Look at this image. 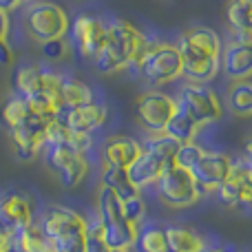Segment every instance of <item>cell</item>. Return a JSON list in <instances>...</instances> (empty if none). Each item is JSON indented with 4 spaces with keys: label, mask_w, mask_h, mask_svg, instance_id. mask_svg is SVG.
Listing matches in <instances>:
<instances>
[{
    "label": "cell",
    "mask_w": 252,
    "mask_h": 252,
    "mask_svg": "<svg viewBox=\"0 0 252 252\" xmlns=\"http://www.w3.org/2000/svg\"><path fill=\"white\" fill-rule=\"evenodd\" d=\"M219 201L230 208H248L252 204V175L248 161H237L230 166V173L217 188Z\"/></svg>",
    "instance_id": "obj_9"
},
{
    "label": "cell",
    "mask_w": 252,
    "mask_h": 252,
    "mask_svg": "<svg viewBox=\"0 0 252 252\" xmlns=\"http://www.w3.org/2000/svg\"><path fill=\"white\" fill-rule=\"evenodd\" d=\"M166 235V250L168 252H201L206 248L204 237L197 235L190 228L173 226L164 230Z\"/></svg>",
    "instance_id": "obj_20"
},
{
    "label": "cell",
    "mask_w": 252,
    "mask_h": 252,
    "mask_svg": "<svg viewBox=\"0 0 252 252\" xmlns=\"http://www.w3.org/2000/svg\"><path fill=\"white\" fill-rule=\"evenodd\" d=\"M51 246L56 252H84V248H87V226L64 232L56 241H51Z\"/></svg>",
    "instance_id": "obj_31"
},
{
    "label": "cell",
    "mask_w": 252,
    "mask_h": 252,
    "mask_svg": "<svg viewBox=\"0 0 252 252\" xmlns=\"http://www.w3.org/2000/svg\"><path fill=\"white\" fill-rule=\"evenodd\" d=\"M228 109L239 118H248L252 113V84L250 80H235L228 89Z\"/></svg>",
    "instance_id": "obj_25"
},
{
    "label": "cell",
    "mask_w": 252,
    "mask_h": 252,
    "mask_svg": "<svg viewBox=\"0 0 252 252\" xmlns=\"http://www.w3.org/2000/svg\"><path fill=\"white\" fill-rule=\"evenodd\" d=\"M27 115H29V109H27L25 97L13 95V97H9L2 104V109H0V124L7 130H13L25 124Z\"/></svg>",
    "instance_id": "obj_28"
},
{
    "label": "cell",
    "mask_w": 252,
    "mask_h": 252,
    "mask_svg": "<svg viewBox=\"0 0 252 252\" xmlns=\"http://www.w3.org/2000/svg\"><path fill=\"white\" fill-rule=\"evenodd\" d=\"M182 62H199V60H219L221 53V40L217 31L208 27H192L179 35L175 44Z\"/></svg>",
    "instance_id": "obj_8"
},
{
    "label": "cell",
    "mask_w": 252,
    "mask_h": 252,
    "mask_svg": "<svg viewBox=\"0 0 252 252\" xmlns=\"http://www.w3.org/2000/svg\"><path fill=\"white\" fill-rule=\"evenodd\" d=\"M7 35H9V16H7V11L0 9V42L7 40Z\"/></svg>",
    "instance_id": "obj_38"
},
{
    "label": "cell",
    "mask_w": 252,
    "mask_h": 252,
    "mask_svg": "<svg viewBox=\"0 0 252 252\" xmlns=\"http://www.w3.org/2000/svg\"><path fill=\"white\" fill-rule=\"evenodd\" d=\"M135 64L139 69V75L153 87L168 84L182 78V56L177 53L175 44L168 42L146 44Z\"/></svg>",
    "instance_id": "obj_3"
},
{
    "label": "cell",
    "mask_w": 252,
    "mask_h": 252,
    "mask_svg": "<svg viewBox=\"0 0 252 252\" xmlns=\"http://www.w3.org/2000/svg\"><path fill=\"white\" fill-rule=\"evenodd\" d=\"M177 109L182 113H186L197 126H204L210 122H217L223 115V106L219 102L217 93L213 89H208L206 84L188 82L179 89V95L175 100Z\"/></svg>",
    "instance_id": "obj_5"
},
{
    "label": "cell",
    "mask_w": 252,
    "mask_h": 252,
    "mask_svg": "<svg viewBox=\"0 0 252 252\" xmlns=\"http://www.w3.org/2000/svg\"><path fill=\"white\" fill-rule=\"evenodd\" d=\"M102 186L109 188V190L113 192L122 204L142 195V190H137V188L130 184L128 175H126V170H122V168H111V166H104V168H102Z\"/></svg>",
    "instance_id": "obj_21"
},
{
    "label": "cell",
    "mask_w": 252,
    "mask_h": 252,
    "mask_svg": "<svg viewBox=\"0 0 252 252\" xmlns=\"http://www.w3.org/2000/svg\"><path fill=\"white\" fill-rule=\"evenodd\" d=\"M173 166L175 164L170 159H164V157L155 155L153 151L142 146V151L135 157V161L126 168V175H128L130 184H133L137 190H142V188H146V186H155L161 179V175L168 173Z\"/></svg>",
    "instance_id": "obj_12"
},
{
    "label": "cell",
    "mask_w": 252,
    "mask_h": 252,
    "mask_svg": "<svg viewBox=\"0 0 252 252\" xmlns=\"http://www.w3.org/2000/svg\"><path fill=\"white\" fill-rule=\"evenodd\" d=\"M51 120L47 118H38V115H27L25 124L18 126V128L9 130V137H11L13 151L20 157L22 161H29L42 151L44 146V128Z\"/></svg>",
    "instance_id": "obj_11"
},
{
    "label": "cell",
    "mask_w": 252,
    "mask_h": 252,
    "mask_svg": "<svg viewBox=\"0 0 252 252\" xmlns=\"http://www.w3.org/2000/svg\"><path fill=\"white\" fill-rule=\"evenodd\" d=\"M230 166H232V159L228 155L204 151L199 159L192 164L190 175H192V179H195L199 190L213 192V190H217V188L223 184V179L228 177Z\"/></svg>",
    "instance_id": "obj_10"
},
{
    "label": "cell",
    "mask_w": 252,
    "mask_h": 252,
    "mask_svg": "<svg viewBox=\"0 0 252 252\" xmlns=\"http://www.w3.org/2000/svg\"><path fill=\"white\" fill-rule=\"evenodd\" d=\"M40 49H42V56L47 58V60H51V62L62 60V58L66 56V51H69V47H66L64 38H60V40H49V42H42V44H40Z\"/></svg>",
    "instance_id": "obj_36"
},
{
    "label": "cell",
    "mask_w": 252,
    "mask_h": 252,
    "mask_svg": "<svg viewBox=\"0 0 252 252\" xmlns=\"http://www.w3.org/2000/svg\"><path fill=\"white\" fill-rule=\"evenodd\" d=\"M82 226H87V221H84L75 210L62 208V206H53V208H49L47 213L42 215L38 230L42 232V237L51 244V241H56L58 237H62L64 232L73 230V228H82Z\"/></svg>",
    "instance_id": "obj_17"
},
{
    "label": "cell",
    "mask_w": 252,
    "mask_h": 252,
    "mask_svg": "<svg viewBox=\"0 0 252 252\" xmlns=\"http://www.w3.org/2000/svg\"><path fill=\"white\" fill-rule=\"evenodd\" d=\"M97 226H100V235L109 248L128 250L135 246L139 228L126 221L122 215V201L102 186L97 192Z\"/></svg>",
    "instance_id": "obj_2"
},
{
    "label": "cell",
    "mask_w": 252,
    "mask_h": 252,
    "mask_svg": "<svg viewBox=\"0 0 252 252\" xmlns=\"http://www.w3.org/2000/svg\"><path fill=\"white\" fill-rule=\"evenodd\" d=\"M69 31H71L75 49L87 60H93L97 56V51L102 49V44H104L106 29H104V22L97 20V18H91V16L75 18L73 25H69Z\"/></svg>",
    "instance_id": "obj_13"
},
{
    "label": "cell",
    "mask_w": 252,
    "mask_h": 252,
    "mask_svg": "<svg viewBox=\"0 0 252 252\" xmlns=\"http://www.w3.org/2000/svg\"><path fill=\"white\" fill-rule=\"evenodd\" d=\"M201 153H204V148L197 146L195 142L179 144L177 153H175V157H173V164H175V166H179V168L190 170V168H192V164H195V161L201 157Z\"/></svg>",
    "instance_id": "obj_34"
},
{
    "label": "cell",
    "mask_w": 252,
    "mask_h": 252,
    "mask_svg": "<svg viewBox=\"0 0 252 252\" xmlns=\"http://www.w3.org/2000/svg\"><path fill=\"white\" fill-rule=\"evenodd\" d=\"M44 144L47 146H64L71 148L73 153H78V155H84L91 148V135L73 133L58 120H51L47 124V128H44Z\"/></svg>",
    "instance_id": "obj_19"
},
{
    "label": "cell",
    "mask_w": 252,
    "mask_h": 252,
    "mask_svg": "<svg viewBox=\"0 0 252 252\" xmlns=\"http://www.w3.org/2000/svg\"><path fill=\"white\" fill-rule=\"evenodd\" d=\"M104 44L93 58V64L102 75H111L118 71L126 69V66L135 64L139 53L146 47V38L135 29L130 22L122 20V18H113V20L104 22Z\"/></svg>",
    "instance_id": "obj_1"
},
{
    "label": "cell",
    "mask_w": 252,
    "mask_h": 252,
    "mask_svg": "<svg viewBox=\"0 0 252 252\" xmlns=\"http://www.w3.org/2000/svg\"><path fill=\"white\" fill-rule=\"evenodd\" d=\"M252 4L239 2V0H230L226 7V18L230 25L235 40H250V31H252Z\"/></svg>",
    "instance_id": "obj_24"
},
{
    "label": "cell",
    "mask_w": 252,
    "mask_h": 252,
    "mask_svg": "<svg viewBox=\"0 0 252 252\" xmlns=\"http://www.w3.org/2000/svg\"><path fill=\"white\" fill-rule=\"evenodd\" d=\"M197 130H199V126L192 122L186 113H182V111L177 109L173 113V118L168 120V124H166L164 133L168 135V137H173L177 144H188L195 139Z\"/></svg>",
    "instance_id": "obj_27"
},
{
    "label": "cell",
    "mask_w": 252,
    "mask_h": 252,
    "mask_svg": "<svg viewBox=\"0 0 252 252\" xmlns=\"http://www.w3.org/2000/svg\"><path fill=\"white\" fill-rule=\"evenodd\" d=\"M9 237H11V252H47L51 248V244L42 237L35 223L9 232Z\"/></svg>",
    "instance_id": "obj_23"
},
{
    "label": "cell",
    "mask_w": 252,
    "mask_h": 252,
    "mask_svg": "<svg viewBox=\"0 0 252 252\" xmlns=\"http://www.w3.org/2000/svg\"><path fill=\"white\" fill-rule=\"evenodd\" d=\"M122 215H124L126 221H130L133 226L139 228V223H142L144 215H146V204H144L142 195L135 197V199L124 201V204H122Z\"/></svg>",
    "instance_id": "obj_35"
},
{
    "label": "cell",
    "mask_w": 252,
    "mask_h": 252,
    "mask_svg": "<svg viewBox=\"0 0 252 252\" xmlns=\"http://www.w3.org/2000/svg\"><path fill=\"white\" fill-rule=\"evenodd\" d=\"M33 223L31 201L20 192H7L0 197V228L4 232H13Z\"/></svg>",
    "instance_id": "obj_15"
},
{
    "label": "cell",
    "mask_w": 252,
    "mask_h": 252,
    "mask_svg": "<svg viewBox=\"0 0 252 252\" xmlns=\"http://www.w3.org/2000/svg\"><path fill=\"white\" fill-rule=\"evenodd\" d=\"M0 252H11V237L0 228Z\"/></svg>",
    "instance_id": "obj_40"
},
{
    "label": "cell",
    "mask_w": 252,
    "mask_h": 252,
    "mask_svg": "<svg viewBox=\"0 0 252 252\" xmlns=\"http://www.w3.org/2000/svg\"><path fill=\"white\" fill-rule=\"evenodd\" d=\"M157 197L164 206L170 208H190L199 201L201 190L197 188L195 179H192L190 170L173 166L168 173L161 175V179L155 184Z\"/></svg>",
    "instance_id": "obj_6"
},
{
    "label": "cell",
    "mask_w": 252,
    "mask_h": 252,
    "mask_svg": "<svg viewBox=\"0 0 252 252\" xmlns=\"http://www.w3.org/2000/svg\"><path fill=\"white\" fill-rule=\"evenodd\" d=\"M69 16L56 2H33L25 13V29L38 44L60 40L69 31Z\"/></svg>",
    "instance_id": "obj_4"
},
{
    "label": "cell",
    "mask_w": 252,
    "mask_h": 252,
    "mask_svg": "<svg viewBox=\"0 0 252 252\" xmlns=\"http://www.w3.org/2000/svg\"><path fill=\"white\" fill-rule=\"evenodd\" d=\"M0 64H4V66L13 64V51H11V47H9L7 40L0 42Z\"/></svg>",
    "instance_id": "obj_37"
},
{
    "label": "cell",
    "mask_w": 252,
    "mask_h": 252,
    "mask_svg": "<svg viewBox=\"0 0 252 252\" xmlns=\"http://www.w3.org/2000/svg\"><path fill=\"white\" fill-rule=\"evenodd\" d=\"M27 109L31 115L38 118H47V120H56L58 111H60V95L51 91H35L29 97H25Z\"/></svg>",
    "instance_id": "obj_26"
},
{
    "label": "cell",
    "mask_w": 252,
    "mask_h": 252,
    "mask_svg": "<svg viewBox=\"0 0 252 252\" xmlns=\"http://www.w3.org/2000/svg\"><path fill=\"white\" fill-rule=\"evenodd\" d=\"M219 69L230 80H248L252 73V47L250 40H232L219 53Z\"/></svg>",
    "instance_id": "obj_16"
},
{
    "label": "cell",
    "mask_w": 252,
    "mask_h": 252,
    "mask_svg": "<svg viewBox=\"0 0 252 252\" xmlns=\"http://www.w3.org/2000/svg\"><path fill=\"white\" fill-rule=\"evenodd\" d=\"M25 2H31V4H33V2H40V0H25Z\"/></svg>",
    "instance_id": "obj_42"
},
{
    "label": "cell",
    "mask_w": 252,
    "mask_h": 252,
    "mask_svg": "<svg viewBox=\"0 0 252 252\" xmlns=\"http://www.w3.org/2000/svg\"><path fill=\"white\" fill-rule=\"evenodd\" d=\"M56 120L60 124H64L69 130L80 135H91L93 130H97L106 120V106L91 102L84 106H75V109H60L56 115Z\"/></svg>",
    "instance_id": "obj_14"
},
{
    "label": "cell",
    "mask_w": 252,
    "mask_h": 252,
    "mask_svg": "<svg viewBox=\"0 0 252 252\" xmlns=\"http://www.w3.org/2000/svg\"><path fill=\"white\" fill-rule=\"evenodd\" d=\"M58 95H60V109H75V106H84L95 102L91 87H87L84 82H80L75 78H62Z\"/></svg>",
    "instance_id": "obj_22"
},
{
    "label": "cell",
    "mask_w": 252,
    "mask_h": 252,
    "mask_svg": "<svg viewBox=\"0 0 252 252\" xmlns=\"http://www.w3.org/2000/svg\"><path fill=\"white\" fill-rule=\"evenodd\" d=\"M47 252H56V250H53V246H51V248H49V250H47Z\"/></svg>",
    "instance_id": "obj_43"
},
{
    "label": "cell",
    "mask_w": 252,
    "mask_h": 252,
    "mask_svg": "<svg viewBox=\"0 0 252 252\" xmlns=\"http://www.w3.org/2000/svg\"><path fill=\"white\" fill-rule=\"evenodd\" d=\"M177 111V104L170 95L159 91H146L135 100V120L146 133H164L168 120L173 118V113Z\"/></svg>",
    "instance_id": "obj_7"
},
{
    "label": "cell",
    "mask_w": 252,
    "mask_h": 252,
    "mask_svg": "<svg viewBox=\"0 0 252 252\" xmlns=\"http://www.w3.org/2000/svg\"><path fill=\"white\" fill-rule=\"evenodd\" d=\"M87 173H89V164H87V159H84V155H75L73 159H71L69 164L62 166L56 175L64 188H75L82 184V179L87 177Z\"/></svg>",
    "instance_id": "obj_30"
},
{
    "label": "cell",
    "mask_w": 252,
    "mask_h": 252,
    "mask_svg": "<svg viewBox=\"0 0 252 252\" xmlns=\"http://www.w3.org/2000/svg\"><path fill=\"white\" fill-rule=\"evenodd\" d=\"M40 69H42V66H38V64H25L13 71V89H16V95L29 97L31 93L38 91Z\"/></svg>",
    "instance_id": "obj_29"
},
{
    "label": "cell",
    "mask_w": 252,
    "mask_h": 252,
    "mask_svg": "<svg viewBox=\"0 0 252 252\" xmlns=\"http://www.w3.org/2000/svg\"><path fill=\"white\" fill-rule=\"evenodd\" d=\"M144 148H148V151H153L155 155H159V157H164V159H170L173 161V157H175V153H177V148H179V144L175 142L173 137H168L166 133H157L155 137H151L146 142V146Z\"/></svg>",
    "instance_id": "obj_33"
},
{
    "label": "cell",
    "mask_w": 252,
    "mask_h": 252,
    "mask_svg": "<svg viewBox=\"0 0 252 252\" xmlns=\"http://www.w3.org/2000/svg\"><path fill=\"white\" fill-rule=\"evenodd\" d=\"M22 4H25V0H0V9H2V11H16L18 7H22Z\"/></svg>",
    "instance_id": "obj_39"
},
{
    "label": "cell",
    "mask_w": 252,
    "mask_h": 252,
    "mask_svg": "<svg viewBox=\"0 0 252 252\" xmlns=\"http://www.w3.org/2000/svg\"><path fill=\"white\" fill-rule=\"evenodd\" d=\"M139 151H142V144H137L133 137L115 135V137L106 139L102 146V159H104V166L126 170L139 155Z\"/></svg>",
    "instance_id": "obj_18"
},
{
    "label": "cell",
    "mask_w": 252,
    "mask_h": 252,
    "mask_svg": "<svg viewBox=\"0 0 252 252\" xmlns=\"http://www.w3.org/2000/svg\"><path fill=\"white\" fill-rule=\"evenodd\" d=\"M239 2H246V4H252V0H239Z\"/></svg>",
    "instance_id": "obj_41"
},
{
    "label": "cell",
    "mask_w": 252,
    "mask_h": 252,
    "mask_svg": "<svg viewBox=\"0 0 252 252\" xmlns=\"http://www.w3.org/2000/svg\"><path fill=\"white\" fill-rule=\"evenodd\" d=\"M135 246L139 252H168L166 250V235L161 228H146V230L137 232Z\"/></svg>",
    "instance_id": "obj_32"
}]
</instances>
